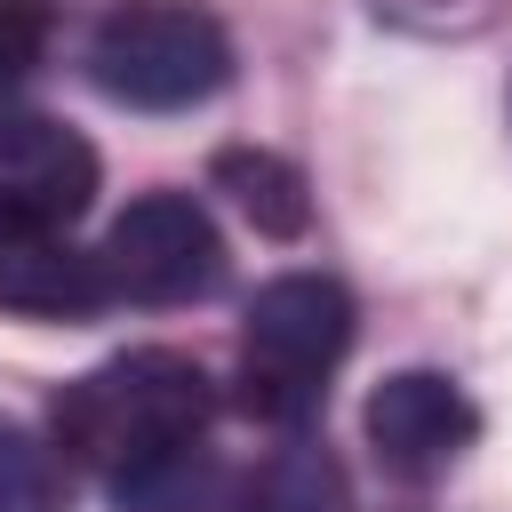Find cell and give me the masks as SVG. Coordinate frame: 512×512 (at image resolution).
<instances>
[{
    "label": "cell",
    "mask_w": 512,
    "mask_h": 512,
    "mask_svg": "<svg viewBox=\"0 0 512 512\" xmlns=\"http://www.w3.org/2000/svg\"><path fill=\"white\" fill-rule=\"evenodd\" d=\"M368 8L384 24H400V32H432L440 40V32H480L504 0H368Z\"/></svg>",
    "instance_id": "7c38bea8"
},
{
    "label": "cell",
    "mask_w": 512,
    "mask_h": 512,
    "mask_svg": "<svg viewBox=\"0 0 512 512\" xmlns=\"http://www.w3.org/2000/svg\"><path fill=\"white\" fill-rule=\"evenodd\" d=\"M360 424H368L376 464H384L392 480H408V488L456 472L464 448L480 440L472 392H464L456 376H440V368H392V376L368 392V416H360Z\"/></svg>",
    "instance_id": "5b68a950"
},
{
    "label": "cell",
    "mask_w": 512,
    "mask_h": 512,
    "mask_svg": "<svg viewBox=\"0 0 512 512\" xmlns=\"http://www.w3.org/2000/svg\"><path fill=\"white\" fill-rule=\"evenodd\" d=\"M96 272H104V296L120 304H152V312L200 304L224 288V232L192 192H144L112 216Z\"/></svg>",
    "instance_id": "277c9868"
},
{
    "label": "cell",
    "mask_w": 512,
    "mask_h": 512,
    "mask_svg": "<svg viewBox=\"0 0 512 512\" xmlns=\"http://www.w3.org/2000/svg\"><path fill=\"white\" fill-rule=\"evenodd\" d=\"M88 80L128 112H192L232 80V32L192 0H128L96 24Z\"/></svg>",
    "instance_id": "3957f363"
},
{
    "label": "cell",
    "mask_w": 512,
    "mask_h": 512,
    "mask_svg": "<svg viewBox=\"0 0 512 512\" xmlns=\"http://www.w3.org/2000/svg\"><path fill=\"white\" fill-rule=\"evenodd\" d=\"M40 48H48V8L40 0H0V104L32 80Z\"/></svg>",
    "instance_id": "8fae6325"
},
{
    "label": "cell",
    "mask_w": 512,
    "mask_h": 512,
    "mask_svg": "<svg viewBox=\"0 0 512 512\" xmlns=\"http://www.w3.org/2000/svg\"><path fill=\"white\" fill-rule=\"evenodd\" d=\"M232 512H352V488H344V464L320 440H288L240 480Z\"/></svg>",
    "instance_id": "9c48e42d"
},
{
    "label": "cell",
    "mask_w": 512,
    "mask_h": 512,
    "mask_svg": "<svg viewBox=\"0 0 512 512\" xmlns=\"http://www.w3.org/2000/svg\"><path fill=\"white\" fill-rule=\"evenodd\" d=\"M104 272L88 248H72L48 224H0V312L24 320H88L104 312Z\"/></svg>",
    "instance_id": "52a82bcc"
},
{
    "label": "cell",
    "mask_w": 512,
    "mask_h": 512,
    "mask_svg": "<svg viewBox=\"0 0 512 512\" xmlns=\"http://www.w3.org/2000/svg\"><path fill=\"white\" fill-rule=\"evenodd\" d=\"M216 192H232V208L264 232V240H304L312 232V184L288 152H264V144H232L208 160Z\"/></svg>",
    "instance_id": "ba28073f"
},
{
    "label": "cell",
    "mask_w": 512,
    "mask_h": 512,
    "mask_svg": "<svg viewBox=\"0 0 512 512\" xmlns=\"http://www.w3.org/2000/svg\"><path fill=\"white\" fill-rule=\"evenodd\" d=\"M96 144L48 112H0V224L64 232L96 200Z\"/></svg>",
    "instance_id": "8992f818"
},
{
    "label": "cell",
    "mask_w": 512,
    "mask_h": 512,
    "mask_svg": "<svg viewBox=\"0 0 512 512\" xmlns=\"http://www.w3.org/2000/svg\"><path fill=\"white\" fill-rule=\"evenodd\" d=\"M352 288L328 280V272H280L248 296V320H240V408L256 424H312L320 400H328V376L336 360L352 352Z\"/></svg>",
    "instance_id": "7a4b0ae2"
},
{
    "label": "cell",
    "mask_w": 512,
    "mask_h": 512,
    "mask_svg": "<svg viewBox=\"0 0 512 512\" xmlns=\"http://www.w3.org/2000/svg\"><path fill=\"white\" fill-rule=\"evenodd\" d=\"M0 512H64V456L0 416Z\"/></svg>",
    "instance_id": "30bf717a"
},
{
    "label": "cell",
    "mask_w": 512,
    "mask_h": 512,
    "mask_svg": "<svg viewBox=\"0 0 512 512\" xmlns=\"http://www.w3.org/2000/svg\"><path fill=\"white\" fill-rule=\"evenodd\" d=\"M216 392L200 376V360L168 352V344H136L88 376H72L48 400V448L80 472H104L112 488H136L144 472L176 464L200 448Z\"/></svg>",
    "instance_id": "6da1fadb"
}]
</instances>
